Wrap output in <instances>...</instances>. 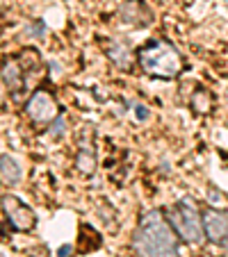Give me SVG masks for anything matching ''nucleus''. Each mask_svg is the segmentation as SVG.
I'll list each match as a JSON object with an SVG mask.
<instances>
[{"instance_id":"nucleus-1","label":"nucleus","mask_w":228,"mask_h":257,"mask_svg":"<svg viewBox=\"0 0 228 257\" xmlns=\"http://www.w3.org/2000/svg\"><path fill=\"white\" fill-rule=\"evenodd\" d=\"M132 246L139 257H178V234L162 209H150L139 218Z\"/></svg>"},{"instance_id":"nucleus-2","label":"nucleus","mask_w":228,"mask_h":257,"mask_svg":"<svg viewBox=\"0 0 228 257\" xmlns=\"http://www.w3.org/2000/svg\"><path fill=\"white\" fill-rule=\"evenodd\" d=\"M137 64L139 68L150 75V78L160 80H174L178 78L185 68L183 55L178 53L174 44L165 39H150L137 50Z\"/></svg>"},{"instance_id":"nucleus-3","label":"nucleus","mask_w":228,"mask_h":257,"mask_svg":"<svg viewBox=\"0 0 228 257\" xmlns=\"http://www.w3.org/2000/svg\"><path fill=\"white\" fill-rule=\"evenodd\" d=\"M169 225L183 241L187 243H201L205 239L203 232V214H199L196 205L192 200H178L169 207Z\"/></svg>"},{"instance_id":"nucleus-4","label":"nucleus","mask_w":228,"mask_h":257,"mask_svg":"<svg viewBox=\"0 0 228 257\" xmlns=\"http://www.w3.org/2000/svg\"><path fill=\"white\" fill-rule=\"evenodd\" d=\"M25 114H28L30 121L39 123V125H48L50 121L59 116V107H57V100L50 91L46 89H39L30 96V100L25 102Z\"/></svg>"},{"instance_id":"nucleus-5","label":"nucleus","mask_w":228,"mask_h":257,"mask_svg":"<svg viewBox=\"0 0 228 257\" xmlns=\"http://www.w3.org/2000/svg\"><path fill=\"white\" fill-rule=\"evenodd\" d=\"M0 207H3V214H5V218L10 221V225L14 230H19V232H30V230H34L37 216H34L32 207H28L21 198L7 194L0 200Z\"/></svg>"},{"instance_id":"nucleus-6","label":"nucleus","mask_w":228,"mask_h":257,"mask_svg":"<svg viewBox=\"0 0 228 257\" xmlns=\"http://www.w3.org/2000/svg\"><path fill=\"white\" fill-rule=\"evenodd\" d=\"M203 232L217 246H223L228 250V212L223 209L208 207L203 212Z\"/></svg>"},{"instance_id":"nucleus-7","label":"nucleus","mask_w":228,"mask_h":257,"mask_svg":"<svg viewBox=\"0 0 228 257\" xmlns=\"http://www.w3.org/2000/svg\"><path fill=\"white\" fill-rule=\"evenodd\" d=\"M0 78L5 82V87L10 89L14 96L25 91V68L21 64L19 57H5L3 59V68H0Z\"/></svg>"},{"instance_id":"nucleus-8","label":"nucleus","mask_w":228,"mask_h":257,"mask_svg":"<svg viewBox=\"0 0 228 257\" xmlns=\"http://www.w3.org/2000/svg\"><path fill=\"white\" fill-rule=\"evenodd\" d=\"M119 19L128 25H135V28H146L153 23V12L148 10L144 0H126L119 7Z\"/></svg>"},{"instance_id":"nucleus-9","label":"nucleus","mask_w":228,"mask_h":257,"mask_svg":"<svg viewBox=\"0 0 228 257\" xmlns=\"http://www.w3.org/2000/svg\"><path fill=\"white\" fill-rule=\"evenodd\" d=\"M105 55L119 71H130L132 64H135V55L128 48L126 41H119V39L105 41Z\"/></svg>"},{"instance_id":"nucleus-10","label":"nucleus","mask_w":228,"mask_h":257,"mask_svg":"<svg viewBox=\"0 0 228 257\" xmlns=\"http://www.w3.org/2000/svg\"><path fill=\"white\" fill-rule=\"evenodd\" d=\"M0 178H3V182H7V185H12V187L21 185L23 169H21V164L16 162V157H12V155L0 157Z\"/></svg>"},{"instance_id":"nucleus-11","label":"nucleus","mask_w":228,"mask_h":257,"mask_svg":"<svg viewBox=\"0 0 228 257\" xmlns=\"http://www.w3.org/2000/svg\"><path fill=\"white\" fill-rule=\"evenodd\" d=\"M75 166H78L80 173L85 175H92L96 171V157H94V151L89 148V144H80V153L75 157Z\"/></svg>"},{"instance_id":"nucleus-12","label":"nucleus","mask_w":228,"mask_h":257,"mask_svg":"<svg viewBox=\"0 0 228 257\" xmlns=\"http://www.w3.org/2000/svg\"><path fill=\"white\" fill-rule=\"evenodd\" d=\"M192 107H194L199 114H208L210 109H212V98H210V93H205L203 89L196 91L194 96H192Z\"/></svg>"},{"instance_id":"nucleus-13","label":"nucleus","mask_w":228,"mask_h":257,"mask_svg":"<svg viewBox=\"0 0 228 257\" xmlns=\"http://www.w3.org/2000/svg\"><path fill=\"white\" fill-rule=\"evenodd\" d=\"M48 125H50L48 127V135L55 137V139H59V137L66 135V118H64V116H57L55 121H50Z\"/></svg>"},{"instance_id":"nucleus-14","label":"nucleus","mask_w":228,"mask_h":257,"mask_svg":"<svg viewBox=\"0 0 228 257\" xmlns=\"http://www.w3.org/2000/svg\"><path fill=\"white\" fill-rule=\"evenodd\" d=\"M25 34H28V37H44L46 34V23L41 19H34L32 23L25 28Z\"/></svg>"},{"instance_id":"nucleus-15","label":"nucleus","mask_w":228,"mask_h":257,"mask_svg":"<svg viewBox=\"0 0 228 257\" xmlns=\"http://www.w3.org/2000/svg\"><path fill=\"white\" fill-rule=\"evenodd\" d=\"M135 116H137V121H148V116H150L148 107L141 105V102H137L135 105Z\"/></svg>"},{"instance_id":"nucleus-16","label":"nucleus","mask_w":228,"mask_h":257,"mask_svg":"<svg viewBox=\"0 0 228 257\" xmlns=\"http://www.w3.org/2000/svg\"><path fill=\"white\" fill-rule=\"evenodd\" d=\"M3 84L5 82H3V78H0V107L5 105V87H3Z\"/></svg>"},{"instance_id":"nucleus-17","label":"nucleus","mask_w":228,"mask_h":257,"mask_svg":"<svg viewBox=\"0 0 228 257\" xmlns=\"http://www.w3.org/2000/svg\"><path fill=\"white\" fill-rule=\"evenodd\" d=\"M68 252H71V246H62V248H59V257H71Z\"/></svg>"}]
</instances>
